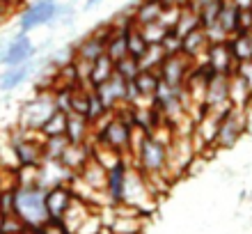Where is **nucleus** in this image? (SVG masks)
<instances>
[{
    "mask_svg": "<svg viewBox=\"0 0 252 234\" xmlns=\"http://www.w3.org/2000/svg\"><path fill=\"white\" fill-rule=\"evenodd\" d=\"M34 53H37V46L32 44L30 34L19 30L12 39H7L5 55H2V67H19V65L32 62Z\"/></svg>",
    "mask_w": 252,
    "mask_h": 234,
    "instance_id": "obj_6",
    "label": "nucleus"
},
{
    "mask_svg": "<svg viewBox=\"0 0 252 234\" xmlns=\"http://www.w3.org/2000/svg\"><path fill=\"white\" fill-rule=\"evenodd\" d=\"M115 74V62L108 58V55H101L96 60L92 62V69H90V85L92 87H99L101 83H106L110 76Z\"/></svg>",
    "mask_w": 252,
    "mask_h": 234,
    "instance_id": "obj_20",
    "label": "nucleus"
},
{
    "mask_svg": "<svg viewBox=\"0 0 252 234\" xmlns=\"http://www.w3.org/2000/svg\"><path fill=\"white\" fill-rule=\"evenodd\" d=\"M236 76H241V78L246 80L248 85L252 87V60H246V62H236V71H234Z\"/></svg>",
    "mask_w": 252,
    "mask_h": 234,
    "instance_id": "obj_36",
    "label": "nucleus"
},
{
    "mask_svg": "<svg viewBox=\"0 0 252 234\" xmlns=\"http://www.w3.org/2000/svg\"><path fill=\"white\" fill-rule=\"evenodd\" d=\"M133 166L138 167L142 174H165L167 167V147L163 142L154 140L152 135H147L140 145L138 154L133 159Z\"/></svg>",
    "mask_w": 252,
    "mask_h": 234,
    "instance_id": "obj_3",
    "label": "nucleus"
},
{
    "mask_svg": "<svg viewBox=\"0 0 252 234\" xmlns=\"http://www.w3.org/2000/svg\"><path fill=\"white\" fill-rule=\"evenodd\" d=\"M101 2H103V0H85V5H83V9H94V7H99Z\"/></svg>",
    "mask_w": 252,
    "mask_h": 234,
    "instance_id": "obj_41",
    "label": "nucleus"
},
{
    "mask_svg": "<svg viewBox=\"0 0 252 234\" xmlns=\"http://www.w3.org/2000/svg\"><path fill=\"white\" fill-rule=\"evenodd\" d=\"M250 97H252V87L246 80L236 74L229 76V103L234 108H248L250 106Z\"/></svg>",
    "mask_w": 252,
    "mask_h": 234,
    "instance_id": "obj_18",
    "label": "nucleus"
},
{
    "mask_svg": "<svg viewBox=\"0 0 252 234\" xmlns=\"http://www.w3.org/2000/svg\"><path fill=\"white\" fill-rule=\"evenodd\" d=\"M204 103L209 106V110H213V113H225L227 108L232 106V103H229V76L216 74L211 80H209Z\"/></svg>",
    "mask_w": 252,
    "mask_h": 234,
    "instance_id": "obj_10",
    "label": "nucleus"
},
{
    "mask_svg": "<svg viewBox=\"0 0 252 234\" xmlns=\"http://www.w3.org/2000/svg\"><path fill=\"white\" fill-rule=\"evenodd\" d=\"M147 48H149V44L145 41V37H142V33H140V28L133 26L131 30L126 33V51H128V55L135 58V60H140V58L147 53Z\"/></svg>",
    "mask_w": 252,
    "mask_h": 234,
    "instance_id": "obj_23",
    "label": "nucleus"
},
{
    "mask_svg": "<svg viewBox=\"0 0 252 234\" xmlns=\"http://www.w3.org/2000/svg\"><path fill=\"white\" fill-rule=\"evenodd\" d=\"M250 106H252V97H250Z\"/></svg>",
    "mask_w": 252,
    "mask_h": 234,
    "instance_id": "obj_43",
    "label": "nucleus"
},
{
    "mask_svg": "<svg viewBox=\"0 0 252 234\" xmlns=\"http://www.w3.org/2000/svg\"><path fill=\"white\" fill-rule=\"evenodd\" d=\"M55 110L53 92L46 94H34L30 101H26L19 110V127L30 129V131H39L41 124L48 120V115Z\"/></svg>",
    "mask_w": 252,
    "mask_h": 234,
    "instance_id": "obj_4",
    "label": "nucleus"
},
{
    "mask_svg": "<svg viewBox=\"0 0 252 234\" xmlns=\"http://www.w3.org/2000/svg\"><path fill=\"white\" fill-rule=\"evenodd\" d=\"M140 33H142V37H145V41L149 44V46H154V44H160V41L165 39L167 30L163 26H160L158 21L156 23H149V26H142L140 28Z\"/></svg>",
    "mask_w": 252,
    "mask_h": 234,
    "instance_id": "obj_32",
    "label": "nucleus"
},
{
    "mask_svg": "<svg viewBox=\"0 0 252 234\" xmlns=\"http://www.w3.org/2000/svg\"><path fill=\"white\" fill-rule=\"evenodd\" d=\"M163 7H186L188 0H158Z\"/></svg>",
    "mask_w": 252,
    "mask_h": 234,
    "instance_id": "obj_37",
    "label": "nucleus"
},
{
    "mask_svg": "<svg viewBox=\"0 0 252 234\" xmlns=\"http://www.w3.org/2000/svg\"><path fill=\"white\" fill-rule=\"evenodd\" d=\"M165 58L167 55H165V51H163V46H160V44H154V46L147 48V53L138 60L140 69H142V71H156V69L163 65Z\"/></svg>",
    "mask_w": 252,
    "mask_h": 234,
    "instance_id": "obj_25",
    "label": "nucleus"
},
{
    "mask_svg": "<svg viewBox=\"0 0 252 234\" xmlns=\"http://www.w3.org/2000/svg\"><path fill=\"white\" fill-rule=\"evenodd\" d=\"M23 230H26V225H23V221H21L16 214L2 218V228H0L2 234H19V232H23Z\"/></svg>",
    "mask_w": 252,
    "mask_h": 234,
    "instance_id": "obj_34",
    "label": "nucleus"
},
{
    "mask_svg": "<svg viewBox=\"0 0 252 234\" xmlns=\"http://www.w3.org/2000/svg\"><path fill=\"white\" fill-rule=\"evenodd\" d=\"M246 134H252V106L246 108Z\"/></svg>",
    "mask_w": 252,
    "mask_h": 234,
    "instance_id": "obj_40",
    "label": "nucleus"
},
{
    "mask_svg": "<svg viewBox=\"0 0 252 234\" xmlns=\"http://www.w3.org/2000/svg\"><path fill=\"white\" fill-rule=\"evenodd\" d=\"M73 191L69 184H60V186L46 188L44 195V204H46V214L51 221H62V216L66 214V209L71 207L73 202Z\"/></svg>",
    "mask_w": 252,
    "mask_h": 234,
    "instance_id": "obj_9",
    "label": "nucleus"
},
{
    "mask_svg": "<svg viewBox=\"0 0 252 234\" xmlns=\"http://www.w3.org/2000/svg\"><path fill=\"white\" fill-rule=\"evenodd\" d=\"M140 71H142V69H140V62L135 60V58H131V55H126V58L115 62V74L120 76L122 80H133Z\"/></svg>",
    "mask_w": 252,
    "mask_h": 234,
    "instance_id": "obj_28",
    "label": "nucleus"
},
{
    "mask_svg": "<svg viewBox=\"0 0 252 234\" xmlns=\"http://www.w3.org/2000/svg\"><path fill=\"white\" fill-rule=\"evenodd\" d=\"M246 134V108H234L229 106L220 117L218 134L213 138V149L222 152V149H232L239 145V140Z\"/></svg>",
    "mask_w": 252,
    "mask_h": 234,
    "instance_id": "obj_2",
    "label": "nucleus"
},
{
    "mask_svg": "<svg viewBox=\"0 0 252 234\" xmlns=\"http://www.w3.org/2000/svg\"><path fill=\"white\" fill-rule=\"evenodd\" d=\"M108 115H110V110L101 103V99L96 97V92H90V106H87V115H85L87 122L94 127V124H99L103 117H108Z\"/></svg>",
    "mask_w": 252,
    "mask_h": 234,
    "instance_id": "obj_31",
    "label": "nucleus"
},
{
    "mask_svg": "<svg viewBox=\"0 0 252 234\" xmlns=\"http://www.w3.org/2000/svg\"><path fill=\"white\" fill-rule=\"evenodd\" d=\"M222 5H225V0H211L209 5H204L202 9H199V28H209L213 26V23H218V14L220 9H222Z\"/></svg>",
    "mask_w": 252,
    "mask_h": 234,
    "instance_id": "obj_30",
    "label": "nucleus"
},
{
    "mask_svg": "<svg viewBox=\"0 0 252 234\" xmlns=\"http://www.w3.org/2000/svg\"><path fill=\"white\" fill-rule=\"evenodd\" d=\"M0 234H2V232H0Z\"/></svg>",
    "mask_w": 252,
    "mask_h": 234,
    "instance_id": "obj_44",
    "label": "nucleus"
},
{
    "mask_svg": "<svg viewBox=\"0 0 252 234\" xmlns=\"http://www.w3.org/2000/svg\"><path fill=\"white\" fill-rule=\"evenodd\" d=\"M126 33H128V30H115V34L108 39L106 55L113 62H117V60H122V58L128 55V51H126Z\"/></svg>",
    "mask_w": 252,
    "mask_h": 234,
    "instance_id": "obj_24",
    "label": "nucleus"
},
{
    "mask_svg": "<svg viewBox=\"0 0 252 234\" xmlns=\"http://www.w3.org/2000/svg\"><path fill=\"white\" fill-rule=\"evenodd\" d=\"M58 2L60 0H34V2H30L19 16V30L30 34L34 28L53 26Z\"/></svg>",
    "mask_w": 252,
    "mask_h": 234,
    "instance_id": "obj_5",
    "label": "nucleus"
},
{
    "mask_svg": "<svg viewBox=\"0 0 252 234\" xmlns=\"http://www.w3.org/2000/svg\"><path fill=\"white\" fill-rule=\"evenodd\" d=\"M209 2H211V0H188V7H192L195 12H199V9L204 5H209Z\"/></svg>",
    "mask_w": 252,
    "mask_h": 234,
    "instance_id": "obj_39",
    "label": "nucleus"
},
{
    "mask_svg": "<svg viewBox=\"0 0 252 234\" xmlns=\"http://www.w3.org/2000/svg\"><path fill=\"white\" fill-rule=\"evenodd\" d=\"M32 62H26V65H19V67H5V71L0 74V92H14L16 87H21L32 76Z\"/></svg>",
    "mask_w": 252,
    "mask_h": 234,
    "instance_id": "obj_15",
    "label": "nucleus"
},
{
    "mask_svg": "<svg viewBox=\"0 0 252 234\" xmlns=\"http://www.w3.org/2000/svg\"><path fill=\"white\" fill-rule=\"evenodd\" d=\"M160 12H163V5L158 0H138L133 5V21L135 26H149V23H156L160 19Z\"/></svg>",
    "mask_w": 252,
    "mask_h": 234,
    "instance_id": "obj_17",
    "label": "nucleus"
},
{
    "mask_svg": "<svg viewBox=\"0 0 252 234\" xmlns=\"http://www.w3.org/2000/svg\"><path fill=\"white\" fill-rule=\"evenodd\" d=\"M66 140L71 142V145H80V142H87L90 140V135H92V124L87 122V117L83 115H66Z\"/></svg>",
    "mask_w": 252,
    "mask_h": 234,
    "instance_id": "obj_16",
    "label": "nucleus"
},
{
    "mask_svg": "<svg viewBox=\"0 0 252 234\" xmlns=\"http://www.w3.org/2000/svg\"><path fill=\"white\" fill-rule=\"evenodd\" d=\"M199 28V14L192 9V7H181V12H179V19H177V23H174V33L179 34L181 39L186 37L188 33H192V30H197Z\"/></svg>",
    "mask_w": 252,
    "mask_h": 234,
    "instance_id": "obj_21",
    "label": "nucleus"
},
{
    "mask_svg": "<svg viewBox=\"0 0 252 234\" xmlns=\"http://www.w3.org/2000/svg\"><path fill=\"white\" fill-rule=\"evenodd\" d=\"M124 85H126V80H122L117 74H113L106 83H101L99 87H94V92H96V97H99L101 103H103L108 110H113L115 106L124 103Z\"/></svg>",
    "mask_w": 252,
    "mask_h": 234,
    "instance_id": "obj_13",
    "label": "nucleus"
},
{
    "mask_svg": "<svg viewBox=\"0 0 252 234\" xmlns=\"http://www.w3.org/2000/svg\"><path fill=\"white\" fill-rule=\"evenodd\" d=\"M236 9H252V0H229Z\"/></svg>",
    "mask_w": 252,
    "mask_h": 234,
    "instance_id": "obj_38",
    "label": "nucleus"
},
{
    "mask_svg": "<svg viewBox=\"0 0 252 234\" xmlns=\"http://www.w3.org/2000/svg\"><path fill=\"white\" fill-rule=\"evenodd\" d=\"M66 131V115L60 113V110H53V113L48 115V120L41 124L39 134L44 138H53V135H64Z\"/></svg>",
    "mask_w": 252,
    "mask_h": 234,
    "instance_id": "obj_22",
    "label": "nucleus"
},
{
    "mask_svg": "<svg viewBox=\"0 0 252 234\" xmlns=\"http://www.w3.org/2000/svg\"><path fill=\"white\" fill-rule=\"evenodd\" d=\"M160 46H163L167 58H170V55H179L181 53V37L174 33V30H167L165 39L160 41Z\"/></svg>",
    "mask_w": 252,
    "mask_h": 234,
    "instance_id": "obj_33",
    "label": "nucleus"
},
{
    "mask_svg": "<svg viewBox=\"0 0 252 234\" xmlns=\"http://www.w3.org/2000/svg\"><path fill=\"white\" fill-rule=\"evenodd\" d=\"M44 195L46 188L39 184H30V186H16V200H14V214L19 216L26 230L41 228L48 223L46 204H44Z\"/></svg>",
    "mask_w": 252,
    "mask_h": 234,
    "instance_id": "obj_1",
    "label": "nucleus"
},
{
    "mask_svg": "<svg viewBox=\"0 0 252 234\" xmlns=\"http://www.w3.org/2000/svg\"><path fill=\"white\" fill-rule=\"evenodd\" d=\"M158 83H160L158 69H156V71H140V74L135 76V85H138V90L142 92L145 99H152L154 92H156V87H158Z\"/></svg>",
    "mask_w": 252,
    "mask_h": 234,
    "instance_id": "obj_27",
    "label": "nucleus"
},
{
    "mask_svg": "<svg viewBox=\"0 0 252 234\" xmlns=\"http://www.w3.org/2000/svg\"><path fill=\"white\" fill-rule=\"evenodd\" d=\"M69 147L66 135H53V138H44V159H60L64 149Z\"/></svg>",
    "mask_w": 252,
    "mask_h": 234,
    "instance_id": "obj_29",
    "label": "nucleus"
},
{
    "mask_svg": "<svg viewBox=\"0 0 252 234\" xmlns=\"http://www.w3.org/2000/svg\"><path fill=\"white\" fill-rule=\"evenodd\" d=\"M204 62L213 69V71H216V74L232 76L234 71H236V62H234L232 51H229V44H227V41H220V44H209Z\"/></svg>",
    "mask_w": 252,
    "mask_h": 234,
    "instance_id": "obj_11",
    "label": "nucleus"
},
{
    "mask_svg": "<svg viewBox=\"0 0 252 234\" xmlns=\"http://www.w3.org/2000/svg\"><path fill=\"white\" fill-rule=\"evenodd\" d=\"M250 33H252V30H250Z\"/></svg>",
    "mask_w": 252,
    "mask_h": 234,
    "instance_id": "obj_45",
    "label": "nucleus"
},
{
    "mask_svg": "<svg viewBox=\"0 0 252 234\" xmlns=\"http://www.w3.org/2000/svg\"><path fill=\"white\" fill-rule=\"evenodd\" d=\"M192 67H195V65H192L184 53L170 55V58H165L163 65L158 67V76H160V80H165L167 85L181 87L184 83H186V78H188V74H190Z\"/></svg>",
    "mask_w": 252,
    "mask_h": 234,
    "instance_id": "obj_8",
    "label": "nucleus"
},
{
    "mask_svg": "<svg viewBox=\"0 0 252 234\" xmlns=\"http://www.w3.org/2000/svg\"><path fill=\"white\" fill-rule=\"evenodd\" d=\"M206 48H209V39H206V33L202 28L188 33L181 39V53L186 55L192 65H199V62L206 60Z\"/></svg>",
    "mask_w": 252,
    "mask_h": 234,
    "instance_id": "obj_12",
    "label": "nucleus"
},
{
    "mask_svg": "<svg viewBox=\"0 0 252 234\" xmlns=\"http://www.w3.org/2000/svg\"><path fill=\"white\" fill-rule=\"evenodd\" d=\"M179 12H181V7H163L158 23L165 28V30H172L174 23H177V19H179Z\"/></svg>",
    "mask_w": 252,
    "mask_h": 234,
    "instance_id": "obj_35",
    "label": "nucleus"
},
{
    "mask_svg": "<svg viewBox=\"0 0 252 234\" xmlns=\"http://www.w3.org/2000/svg\"><path fill=\"white\" fill-rule=\"evenodd\" d=\"M236 19H239V9L229 0H225V5H222V9L218 14V26L225 30L227 37H232L236 33Z\"/></svg>",
    "mask_w": 252,
    "mask_h": 234,
    "instance_id": "obj_26",
    "label": "nucleus"
},
{
    "mask_svg": "<svg viewBox=\"0 0 252 234\" xmlns=\"http://www.w3.org/2000/svg\"><path fill=\"white\" fill-rule=\"evenodd\" d=\"M2 218H5V214H2V211H0V228H2Z\"/></svg>",
    "mask_w": 252,
    "mask_h": 234,
    "instance_id": "obj_42",
    "label": "nucleus"
},
{
    "mask_svg": "<svg viewBox=\"0 0 252 234\" xmlns=\"http://www.w3.org/2000/svg\"><path fill=\"white\" fill-rule=\"evenodd\" d=\"M73 51H76V60L94 62L96 58L106 55V41L99 39L94 33H87L85 37H80V39L73 44Z\"/></svg>",
    "mask_w": 252,
    "mask_h": 234,
    "instance_id": "obj_14",
    "label": "nucleus"
},
{
    "mask_svg": "<svg viewBox=\"0 0 252 234\" xmlns=\"http://www.w3.org/2000/svg\"><path fill=\"white\" fill-rule=\"evenodd\" d=\"M128 159H122L117 161L113 167H108V174H106V198H108V204L110 207H117L124 202V184H126V174H128Z\"/></svg>",
    "mask_w": 252,
    "mask_h": 234,
    "instance_id": "obj_7",
    "label": "nucleus"
},
{
    "mask_svg": "<svg viewBox=\"0 0 252 234\" xmlns=\"http://www.w3.org/2000/svg\"><path fill=\"white\" fill-rule=\"evenodd\" d=\"M229 51H232L234 62H246L252 60V33H236L229 39Z\"/></svg>",
    "mask_w": 252,
    "mask_h": 234,
    "instance_id": "obj_19",
    "label": "nucleus"
}]
</instances>
